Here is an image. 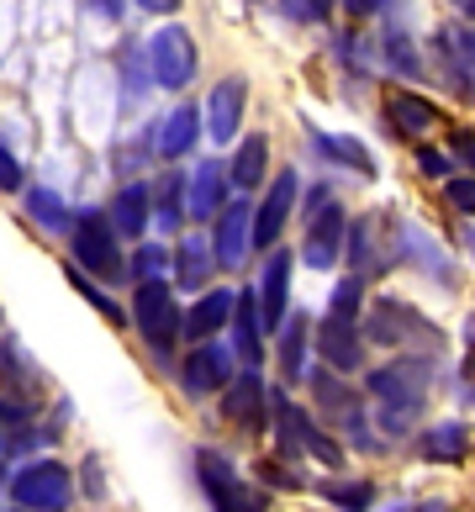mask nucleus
<instances>
[{
  "instance_id": "f257e3e1",
  "label": "nucleus",
  "mask_w": 475,
  "mask_h": 512,
  "mask_svg": "<svg viewBox=\"0 0 475 512\" xmlns=\"http://www.w3.org/2000/svg\"><path fill=\"white\" fill-rule=\"evenodd\" d=\"M428 386H433V365L423 354H402L391 365L370 370V396L380 402V428L386 433H407L417 423V412L428 402Z\"/></svg>"
},
{
  "instance_id": "f03ea898",
  "label": "nucleus",
  "mask_w": 475,
  "mask_h": 512,
  "mask_svg": "<svg viewBox=\"0 0 475 512\" xmlns=\"http://www.w3.org/2000/svg\"><path fill=\"white\" fill-rule=\"evenodd\" d=\"M132 322H138L143 344L154 349L159 359L175 354V344H180V301H175V286H169V280H138V291H132Z\"/></svg>"
},
{
  "instance_id": "7ed1b4c3",
  "label": "nucleus",
  "mask_w": 475,
  "mask_h": 512,
  "mask_svg": "<svg viewBox=\"0 0 475 512\" xmlns=\"http://www.w3.org/2000/svg\"><path fill=\"white\" fill-rule=\"evenodd\" d=\"M270 412H275V423H280V454H285V460H296V454H312V460L328 465V470L344 465V449H338V439H328V433H322L307 412H296L291 396L270 391Z\"/></svg>"
},
{
  "instance_id": "20e7f679",
  "label": "nucleus",
  "mask_w": 475,
  "mask_h": 512,
  "mask_svg": "<svg viewBox=\"0 0 475 512\" xmlns=\"http://www.w3.org/2000/svg\"><path fill=\"white\" fill-rule=\"evenodd\" d=\"M196 476L212 512H264V497L254 491V481H243L217 449H196Z\"/></svg>"
},
{
  "instance_id": "39448f33",
  "label": "nucleus",
  "mask_w": 475,
  "mask_h": 512,
  "mask_svg": "<svg viewBox=\"0 0 475 512\" xmlns=\"http://www.w3.org/2000/svg\"><path fill=\"white\" fill-rule=\"evenodd\" d=\"M69 233H74V270L101 275V280H122L127 275L117 233H111V222L101 212H85L80 222H69Z\"/></svg>"
},
{
  "instance_id": "423d86ee",
  "label": "nucleus",
  "mask_w": 475,
  "mask_h": 512,
  "mask_svg": "<svg viewBox=\"0 0 475 512\" xmlns=\"http://www.w3.org/2000/svg\"><path fill=\"white\" fill-rule=\"evenodd\" d=\"M365 338L380 349H412V344H428L439 349V333H433V322L423 312H412L407 301H375L370 307V322H365Z\"/></svg>"
},
{
  "instance_id": "0eeeda50",
  "label": "nucleus",
  "mask_w": 475,
  "mask_h": 512,
  "mask_svg": "<svg viewBox=\"0 0 475 512\" xmlns=\"http://www.w3.org/2000/svg\"><path fill=\"white\" fill-rule=\"evenodd\" d=\"M148 74H154V85H164V90H185L196 80V43H190V32L180 22L154 32V43H148Z\"/></svg>"
},
{
  "instance_id": "6e6552de",
  "label": "nucleus",
  "mask_w": 475,
  "mask_h": 512,
  "mask_svg": "<svg viewBox=\"0 0 475 512\" xmlns=\"http://www.w3.org/2000/svg\"><path fill=\"white\" fill-rule=\"evenodd\" d=\"M11 497L22 502V512H64L74 486H69V470L59 460H37L27 465L22 476L11 481Z\"/></svg>"
},
{
  "instance_id": "1a4fd4ad",
  "label": "nucleus",
  "mask_w": 475,
  "mask_h": 512,
  "mask_svg": "<svg viewBox=\"0 0 475 512\" xmlns=\"http://www.w3.org/2000/svg\"><path fill=\"white\" fill-rule=\"evenodd\" d=\"M312 396H317V412L328 417L333 428H349L365 449L375 444L370 433H365V402H359V391H354V386H344L333 370H317V375H312Z\"/></svg>"
},
{
  "instance_id": "9d476101",
  "label": "nucleus",
  "mask_w": 475,
  "mask_h": 512,
  "mask_svg": "<svg viewBox=\"0 0 475 512\" xmlns=\"http://www.w3.org/2000/svg\"><path fill=\"white\" fill-rule=\"evenodd\" d=\"M344 227H349L344 206H338V201H322L317 212L307 217V238H301V259H307L312 270H333V264H338V254H344Z\"/></svg>"
},
{
  "instance_id": "9b49d317",
  "label": "nucleus",
  "mask_w": 475,
  "mask_h": 512,
  "mask_svg": "<svg viewBox=\"0 0 475 512\" xmlns=\"http://www.w3.org/2000/svg\"><path fill=\"white\" fill-rule=\"evenodd\" d=\"M296 196H301V180H296V169H285V175H275V185L264 191L259 212H254V222H249V243H254V249H270V243L285 233V217H291Z\"/></svg>"
},
{
  "instance_id": "f8f14e48",
  "label": "nucleus",
  "mask_w": 475,
  "mask_h": 512,
  "mask_svg": "<svg viewBox=\"0 0 475 512\" xmlns=\"http://www.w3.org/2000/svg\"><path fill=\"white\" fill-rule=\"evenodd\" d=\"M264 407H270V391H264L259 370H233V381L222 386V417L227 423L259 433L264 428Z\"/></svg>"
},
{
  "instance_id": "ddd939ff",
  "label": "nucleus",
  "mask_w": 475,
  "mask_h": 512,
  "mask_svg": "<svg viewBox=\"0 0 475 512\" xmlns=\"http://www.w3.org/2000/svg\"><path fill=\"white\" fill-rule=\"evenodd\" d=\"M243 101H249V80H243V74H227L222 85H212V96H206V111H201V122H206V132H212V143L238 138Z\"/></svg>"
},
{
  "instance_id": "4468645a",
  "label": "nucleus",
  "mask_w": 475,
  "mask_h": 512,
  "mask_svg": "<svg viewBox=\"0 0 475 512\" xmlns=\"http://www.w3.org/2000/svg\"><path fill=\"white\" fill-rule=\"evenodd\" d=\"M249 222H254V206L249 201H222L217 238H206V243H212V259L222 264V270H238L243 254H249Z\"/></svg>"
},
{
  "instance_id": "2eb2a0df",
  "label": "nucleus",
  "mask_w": 475,
  "mask_h": 512,
  "mask_svg": "<svg viewBox=\"0 0 475 512\" xmlns=\"http://www.w3.org/2000/svg\"><path fill=\"white\" fill-rule=\"evenodd\" d=\"M227 381H233V354H227L222 344H196L185 354V391L190 396H212V391H222Z\"/></svg>"
},
{
  "instance_id": "dca6fc26",
  "label": "nucleus",
  "mask_w": 475,
  "mask_h": 512,
  "mask_svg": "<svg viewBox=\"0 0 475 512\" xmlns=\"http://www.w3.org/2000/svg\"><path fill=\"white\" fill-rule=\"evenodd\" d=\"M227 328H233V359H243V370H259V359H264V317H259L254 291L233 296V317H227Z\"/></svg>"
},
{
  "instance_id": "f3484780",
  "label": "nucleus",
  "mask_w": 475,
  "mask_h": 512,
  "mask_svg": "<svg viewBox=\"0 0 475 512\" xmlns=\"http://www.w3.org/2000/svg\"><path fill=\"white\" fill-rule=\"evenodd\" d=\"M380 238H386V222H380L375 212L359 217L354 227H344V254H349L354 280H365V275H375L380 264H386V254H380Z\"/></svg>"
},
{
  "instance_id": "a211bd4d",
  "label": "nucleus",
  "mask_w": 475,
  "mask_h": 512,
  "mask_svg": "<svg viewBox=\"0 0 475 512\" xmlns=\"http://www.w3.org/2000/svg\"><path fill=\"white\" fill-rule=\"evenodd\" d=\"M222 201H227V169H222L217 159L196 164V175L185 180V212L206 222V217L222 212Z\"/></svg>"
},
{
  "instance_id": "6ab92c4d",
  "label": "nucleus",
  "mask_w": 475,
  "mask_h": 512,
  "mask_svg": "<svg viewBox=\"0 0 475 512\" xmlns=\"http://www.w3.org/2000/svg\"><path fill=\"white\" fill-rule=\"evenodd\" d=\"M317 354L328 359L333 370H359V359H365V338H359V322H338L328 317L317 333Z\"/></svg>"
},
{
  "instance_id": "aec40b11",
  "label": "nucleus",
  "mask_w": 475,
  "mask_h": 512,
  "mask_svg": "<svg viewBox=\"0 0 475 512\" xmlns=\"http://www.w3.org/2000/svg\"><path fill=\"white\" fill-rule=\"evenodd\" d=\"M227 317H233V291H201V301L190 312H180V333L206 344L212 333L227 328Z\"/></svg>"
},
{
  "instance_id": "412c9836",
  "label": "nucleus",
  "mask_w": 475,
  "mask_h": 512,
  "mask_svg": "<svg viewBox=\"0 0 475 512\" xmlns=\"http://www.w3.org/2000/svg\"><path fill=\"white\" fill-rule=\"evenodd\" d=\"M285 296H291V254H270L264 280H259V296H254L264 328H280L285 322Z\"/></svg>"
},
{
  "instance_id": "4be33fe9",
  "label": "nucleus",
  "mask_w": 475,
  "mask_h": 512,
  "mask_svg": "<svg viewBox=\"0 0 475 512\" xmlns=\"http://www.w3.org/2000/svg\"><path fill=\"white\" fill-rule=\"evenodd\" d=\"M386 111H391V127L407 132V138H423V132L439 122V106L423 101V96H412V90H391V96H386Z\"/></svg>"
},
{
  "instance_id": "5701e85b",
  "label": "nucleus",
  "mask_w": 475,
  "mask_h": 512,
  "mask_svg": "<svg viewBox=\"0 0 475 512\" xmlns=\"http://www.w3.org/2000/svg\"><path fill=\"white\" fill-rule=\"evenodd\" d=\"M264 169H270V138H264V132H254V138L238 143L233 164H227V185H238V191H254V185L264 180Z\"/></svg>"
},
{
  "instance_id": "b1692460",
  "label": "nucleus",
  "mask_w": 475,
  "mask_h": 512,
  "mask_svg": "<svg viewBox=\"0 0 475 512\" xmlns=\"http://www.w3.org/2000/svg\"><path fill=\"white\" fill-rule=\"evenodd\" d=\"M201 138V111L196 106H175L169 122L159 127V159H185Z\"/></svg>"
},
{
  "instance_id": "393cba45",
  "label": "nucleus",
  "mask_w": 475,
  "mask_h": 512,
  "mask_svg": "<svg viewBox=\"0 0 475 512\" xmlns=\"http://www.w3.org/2000/svg\"><path fill=\"white\" fill-rule=\"evenodd\" d=\"M175 280L185 291H206V280H212V243H206L201 233L180 238L175 249Z\"/></svg>"
},
{
  "instance_id": "a878e982",
  "label": "nucleus",
  "mask_w": 475,
  "mask_h": 512,
  "mask_svg": "<svg viewBox=\"0 0 475 512\" xmlns=\"http://www.w3.org/2000/svg\"><path fill=\"white\" fill-rule=\"evenodd\" d=\"M106 222H111L117 238H143V227H148V185H127V191H117Z\"/></svg>"
},
{
  "instance_id": "bb28decb",
  "label": "nucleus",
  "mask_w": 475,
  "mask_h": 512,
  "mask_svg": "<svg viewBox=\"0 0 475 512\" xmlns=\"http://www.w3.org/2000/svg\"><path fill=\"white\" fill-rule=\"evenodd\" d=\"M417 454H423V460H439V465L465 460V454H470V428H465V423H439V428H428L423 439H417Z\"/></svg>"
},
{
  "instance_id": "cd10ccee",
  "label": "nucleus",
  "mask_w": 475,
  "mask_h": 512,
  "mask_svg": "<svg viewBox=\"0 0 475 512\" xmlns=\"http://www.w3.org/2000/svg\"><path fill=\"white\" fill-rule=\"evenodd\" d=\"M307 328L312 322L296 312V322L285 317L280 322V365H285V375H291V381H301V375H307Z\"/></svg>"
},
{
  "instance_id": "c85d7f7f",
  "label": "nucleus",
  "mask_w": 475,
  "mask_h": 512,
  "mask_svg": "<svg viewBox=\"0 0 475 512\" xmlns=\"http://www.w3.org/2000/svg\"><path fill=\"white\" fill-rule=\"evenodd\" d=\"M312 143L328 154L333 164H344V169H354V175H375V159L365 154V143H354V138H333V132H312Z\"/></svg>"
},
{
  "instance_id": "c756f323",
  "label": "nucleus",
  "mask_w": 475,
  "mask_h": 512,
  "mask_svg": "<svg viewBox=\"0 0 475 512\" xmlns=\"http://www.w3.org/2000/svg\"><path fill=\"white\" fill-rule=\"evenodd\" d=\"M148 206H159V227H164V233H180V222H185V180L180 175L159 180V191H148Z\"/></svg>"
},
{
  "instance_id": "7c9ffc66",
  "label": "nucleus",
  "mask_w": 475,
  "mask_h": 512,
  "mask_svg": "<svg viewBox=\"0 0 475 512\" xmlns=\"http://www.w3.org/2000/svg\"><path fill=\"white\" fill-rule=\"evenodd\" d=\"M444 59H449V80L470 96V27H444Z\"/></svg>"
},
{
  "instance_id": "2f4dec72",
  "label": "nucleus",
  "mask_w": 475,
  "mask_h": 512,
  "mask_svg": "<svg viewBox=\"0 0 475 512\" xmlns=\"http://www.w3.org/2000/svg\"><path fill=\"white\" fill-rule=\"evenodd\" d=\"M27 212H32V222H43L48 233H69V206L53 196V191H43V185H37V191H27Z\"/></svg>"
},
{
  "instance_id": "473e14b6",
  "label": "nucleus",
  "mask_w": 475,
  "mask_h": 512,
  "mask_svg": "<svg viewBox=\"0 0 475 512\" xmlns=\"http://www.w3.org/2000/svg\"><path fill=\"white\" fill-rule=\"evenodd\" d=\"M359 296H365V280H338V291H333V301H328V317H338V322H359Z\"/></svg>"
},
{
  "instance_id": "72a5a7b5",
  "label": "nucleus",
  "mask_w": 475,
  "mask_h": 512,
  "mask_svg": "<svg viewBox=\"0 0 475 512\" xmlns=\"http://www.w3.org/2000/svg\"><path fill=\"white\" fill-rule=\"evenodd\" d=\"M69 286H74V291H80V296L90 301V307H95V312H106L111 322H122V307H117V301H111V296H106L101 286H95V280H90L85 270H74V264H69Z\"/></svg>"
},
{
  "instance_id": "f704fd0d",
  "label": "nucleus",
  "mask_w": 475,
  "mask_h": 512,
  "mask_svg": "<svg viewBox=\"0 0 475 512\" xmlns=\"http://www.w3.org/2000/svg\"><path fill=\"white\" fill-rule=\"evenodd\" d=\"M370 497H375L370 481H333V486H328V502H338L344 512H365Z\"/></svg>"
},
{
  "instance_id": "c9c22d12",
  "label": "nucleus",
  "mask_w": 475,
  "mask_h": 512,
  "mask_svg": "<svg viewBox=\"0 0 475 512\" xmlns=\"http://www.w3.org/2000/svg\"><path fill=\"white\" fill-rule=\"evenodd\" d=\"M285 6V16H296V22H312V27H322L333 16V0H280Z\"/></svg>"
},
{
  "instance_id": "e433bc0d",
  "label": "nucleus",
  "mask_w": 475,
  "mask_h": 512,
  "mask_svg": "<svg viewBox=\"0 0 475 512\" xmlns=\"http://www.w3.org/2000/svg\"><path fill=\"white\" fill-rule=\"evenodd\" d=\"M386 53H391V64H396V74H417V59H412V43L402 32H391L386 37Z\"/></svg>"
},
{
  "instance_id": "4c0bfd02",
  "label": "nucleus",
  "mask_w": 475,
  "mask_h": 512,
  "mask_svg": "<svg viewBox=\"0 0 475 512\" xmlns=\"http://www.w3.org/2000/svg\"><path fill=\"white\" fill-rule=\"evenodd\" d=\"M164 264H169L164 249H138V259H132V275H138V280H159Z\"/></svg>"
},
{
  "instance_id": "58836bf2",
  "label": "nucleus",
  "mask_w": 475,
  "mask_h": 512,
  "mask_svg": "<svg viewBox=\"0 0 475 512\" xmlns=\"http://www.w3.org/2000/svg\"><path fill=\"white\" fill-rule=\"evenodd\" d=\"M0 191H22V164L11 148H0Z\"/></svg>"
},
{
  "instance_id": "ea45409f",
  "label": "nucleus",
  "mask_w": 475,
  "mask_h": 512,
  "mask_svg": "<svg viewBox=\"0 0 475 512\" xmlns=\"http://www.w3.org/2000/svg\"><path fill=\"white\" fill-rule=\"evenodd\" d=\"M449 201H454V206H460V212L470 217V206H475V185H470V175L449 180Z\"/></svg>"
},
{
  "instance_id": "a19ab883",
  "label": "nucleus",
  "mask_w": 475,
  "mask_h": 512,
  "mask_svg": "<svg viewBox=\"0 0 475 512\" xmlns=\"http://www.w3.org/2000/svg\"><path fill=\"white\" fill-rule=\"evenodd\" d=\"M417 164H423L428 175H449V159L439 154V148H423V154H417Z\"/></svg>"
},
{
  "instance_id": "79ce46f5",
  "label": "nucleus",
  "mask_w": 475,
  "mask_h": 512,
  "mask_svg": "<svg viewBox=\"0 0 475 512\" xmlns=\"http://www.w3.org/2000/svg\"><path fill=\"white\" fill-rule=\"evenodd\" d=\"M143 11H154V16H169V11H180V0H138Z\"/></svg>"
},
{
  "instance_id": "37998d69",
  "label": "nucleus",
  "mask_w": 475,
  "mask_h": 512,
  "mask_svg": "<svg viewBox=\"0 0 475 512\" xmlns=\"http://www.w3.org/2000/svg\"><path fill=\"white\" fill-rule=\"evenodd\" d=\"M344 6H349L354 16H370V11H380V6H386V0H344Z\"/></svg>"
},
{
  "instance_id": "c03bdc74",
  "label": "nucleus",
  "mask_w": 475,
  "mask_h": 512,
  "mask_svg": "<svg viewBox=\"0 0 475 512\" xmlns=\"http://www.w3.org/2000/svg\"><path fill=\"white\" fill-rule=\"evenodd\" d=\"M95 6H101V16H111V22L122 16V0H95Z\"/></svg>"
},
{
  "instance_id": "a18cd8bd",
  "label": "nucleus",
  "mask_w": 475,
  "mask_h": 512,
  "mask_svg": "<svg viewBox=\"0 0 475 512\" xmlns=\"http://www.w3.org/2000/svg\"><path fill=\"white\" fill-rule=\"evenodd\" d=\"M465 11H470V0H465Z\"/></svg>"
}]
</instances>
